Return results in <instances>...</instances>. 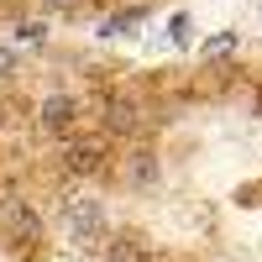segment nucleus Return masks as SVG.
I'll use <instances>...</instances> for the list:
<instances>
[{"instance_id":"nucleus-1","label":"nucleus","mask_w":262,"mask_h":262,"mask_svg":"<svg viewBox=\"0 0 262 262\" xmlns=\"http://www.w3.org/2000/svg\"><path fill=\"white\" fill-rule=\"evenodd\" d=\"M69 231H74V242L79 247H100L105 242V210H100V200H74L69 205Z\"/></svg>"},{"instance_id":"nucleus-2","label":"nucleus","mask_w":262,"mask_h":262,"mask_svg":"<svg viewBox=\"0 0 262 262\" xmlns=\"http://www.w3.org/2000/svg\"><path fill=\"white\" fill-rule=\"evenodd\" d=\"M105 158H111V147H105V142H95V137H74L69 147H63V173L90 179V173L105 168Z\"/></svg>"},{"instance_id":"nucleus-3","label":"nucleus","mask_w":262,"mask_h":262,"mask_svg":"<svg viewBox=\"0 0 262 262\" xmlns=\"http://www.w3.org/2000/svg\"><path fill=\"white\" fill-rule=\"evenodd\" d=\"M74 121H79V100H74V95H48V100H42V111H37V126L53 131V137H69Z\"/></svg>"},{"instance_id":"nucleus-4","label":"nucleus","mask_w":262,"mask_h":262,"mask_svg":"<svg viewBox=\"0 0 262 262\" xmlns=\"http://www.w3.org/2000/svg\"><path fill=\"white\" fill-rule=\"evenodd\" d=\"M6 231H11V242H16V247L37 242V236H42V215H37V205L11 200V205H6Z\"/></svg>"},{"instance_id":"nucleus-5","label":"nucleus","mask_w":262,"mask_h":262,"mask_svg":"<svg viewBox=\"0 0 262 262\" xmlns=\"http://www.w3.org/2000/svg\"><path fill=\"white\" fill-rule=\"evenodd\" d=\"M105 262H152V242L142 231H116L105 242Z\"/></svg>"},{"instance_id":"nucleus-6","label":"nucleus","mask_w":262,"mask_h":262,"mask_svg":"<svg viewBox=\"0 0 262 262\" xmlns=\"http://www.w3.org/2000/svg\"><path fill=\"white\" fill-rule=\"evenodd\" d=\"M105 131H111V137H131V131H137V105L131 100H111L105 105Z\"/></svg>"},{"instance_id":"nucleus-7","label":"nucleus","mask_w":262,"mask_h":262,"mask_svg":"<svg viewBox=\"0 0 262 262\" xmlns=\"http://www.w3.org/2000/svg\"><path fill=\"white\" fill-rule=\"evenodd\" d=\"M231 48H236V32H215L205 48H200V58H226Z\"/></svg>"},{"instance_id":"nucleus-8","label":"nucleus","mask_w":262,"mask_h":262,"mask_svg":"<svg viewBox=\"0 0 262 262\" xmlns=\"http://www.w3.org/2000/svg\"><path fill=\"white\" fill-rule=\"evenodd\" d=\"M137 21H142V11H126V16H116V21H105V37H116V32H131V27H137Z\"/></svg>"},{"instance_id":"nucleus-9","label":"nucleus","mask_w":262,"mask_h":262,"mask_svg":"<svg viewBox=\"0 0 262 262\" xmlns=\"http://www.w3.org/2000/svg\"><path fill=\"white\" fill-rule=\"evenodd\" d=\"M131 179H137V184H152V179H158V168H152V158H147V152H142L137 163H131Z\"/></svg>"},{"instance_id":"nucleus-10","label":"nucleus","mask_w":262,"mask_h":262,"mask_svg":"<svg viewBox=\"0 0 262 262\" xmlns=\"http://www.w3.org/2000/svg\"><path fill=\"white\" fill-rule=\"evenodd\" d=\"M42 37H48V32H42V27H37V21H27V27H16V42H27V48H37V42H42Z\"/></svg>"},{"instance_id":"nucleus-11","label":"nucleus","mask_w":262,"mask_h":262,"mask_svg":"<svg viewBox=\"0 0 262 262\" xmlns=\"http://www.w3.org/2000/svg\"><path fill=\"white\" fill-rule=\"evenodd\" d=\"M84 0H48V11H79Z\"/></svg>"}]
</instances>
